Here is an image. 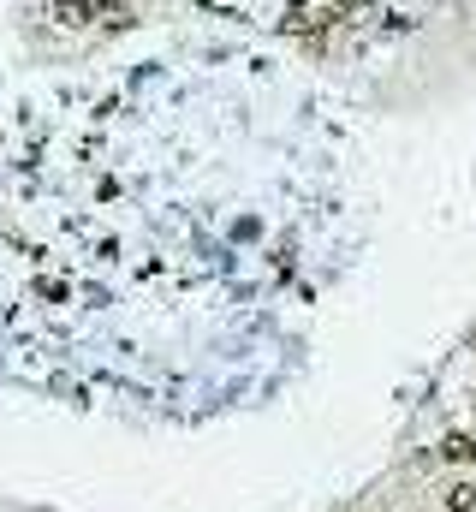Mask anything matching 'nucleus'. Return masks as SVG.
Wrapping results in <instances>:
<instances>
[{
	"label": "nucleus",
	"mask_w": 476,
	"mask_h": 512,
	"mask_svg": "<svg viewBox=\"0 0 476 512\" xmlns=\"http://www.w3.org/2000/svg\"><path fill=\"white\" fill-rule=\"evenodd\" d=\"M131 6H137V0H96V24H108V30H131Z\"/></svg>",
	"instance_id": "20e7f679"
},
{
	"label": "nucleus",
	"mask_w": 476,
	"mask_h": 512,
	"mask_svg": "<svg viewBox=\"0 0 476 512\" xmlns=\"http://www.w3.org/2000/svg\"><path fill=\"white\" fill-rule=\"evenodd\" d=\"M340 18H346V12H334L328 0H292V6H286V18H280V30H286V36H298V42H322Z\"/></svg>",
	"instance_id": "f257e3e1"
},
{
	"label": "nucleus",
	"mask_w": 476,
	"mask_h": 512,
	"mask_svg": "<svg viewBox=\"0 0 476 512\" xmlns=\"http://www.w3.org/2000/svg\"><path fill=\"white\" fill-rule=\"evenodd\" d=\"M447 512H476V483L471 477H459V483L447 489Z\"/></svg>",
	"instance_id": "39448f33"
},
{
	"label": "nucleus",
	"mask_w": 476,
	"mask_h": 512,
	"mask_svg": "<svg viewBox=\"0 0 476 512\" xmlns=\"http://www.w3.org/2000/svg\"><path fill=\"white\" fill-rule=\"evenodd\" d=\"M441 459H447V465H476V429H453V435L441 441Z\"/></svg>",
	"instance_id": "7ed1b4c3"
},
{
	"label": "nucleus",
	"mask_w": 476,
	"mask_h": 512,
	"mask_svg": "<svg viewBox=\"0 0 476 512\" xmlns=\"http://www.w3.org/2000/svg\"><path fill=\"white\" fill-rule=\"evenodd\" d=\"M405 512H417V507H405Z\"/></svg>",
	"instance_id": "6e6552de"
},
{
	"label": "nucleus",
	"mask_w": 476,
	"mask_h": 512,
	"mask_svg": "<svg viewBox=\"0 0 476 512\" xmlns=\"http://www.w3.org/2000/svg\"><path fill=\"white\" fill-rule=\"evenodd\" d=\"M328 6H334V12H357V6H363V0H328Z\"/></svg>",
	"instance_id": "423d86ee"
},
{
	"label": "nucleus",
	"mask_w": 476,
	"mask_h": 512,
	"mask_svg": "<svg viewBox=\"0 0 476 512\" xmlns=\"http://www.w3.org/2000/svg\"><path fill=\"white\" fill-rule=\"evenodd\" d=\"M197 6H227V0H197Z\"/></svg>",
	"instance_id": "0eeeda50"
},
{
	"label": "nucleus",
	"mask_w": 476,
	"mask_h": 512,
	"mask_svg": "<svg viewBox=\"0 0 476 512\" xmlns=\"http://www.w3.org/2000/svg\"><path fill=\"white\" fill-rule=\"evenodd\" d=\"M54 24L60 30H90L96 24V0H54Z\"/></svg>",
	"instance_id": "f03ea898"
}]
</instances>
